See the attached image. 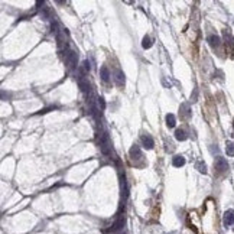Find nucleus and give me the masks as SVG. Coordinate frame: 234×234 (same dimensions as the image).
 Wrapping results in <instances>:
<instances>
[{"label": "nucleus", "instance_id": "f257e3e1", "mask_svg": "<svg viewBox=\"0 0 234 234\" xmlns=\"http://www.w3.org/2000/svg\"><path fill=\"white\" fill-rule=\"evenodd\" d=\"M100 150L105 156H110L111 155V142H110L109 134L105 133V132H103L100 136Z\"/></svg>", "mask_w": 234, "mask_h": 234}, {"label": "nucleus", "instance_id": "f03ea898", "mask_svg": "<svg viewBox=\"0 0 234 234\" xmlns=\"http://www.w3.org/2000/svg\"><path fill=\"white\" fill-rule=\"evenodd\" d=\"M214 166L215 169H217V173H225L227 172V169H228V163H227V161H225L224 158H218L215 159V163H214Z\"/></svg>", "mask_w": 234, "mask_h": 234}, {"label": "nucleus", "instance_id": "7ed1b4c3", "mask_svg": "<svg viewBox=\"0 0 234 234\" xmlns=\"http://www.w3.org/2000/svg\"><path fill=\"white\" fill-rule=\"evenodd\" d=\"M65 62L68 64L69 68H75L77 67V52L71 51V49H67V52H65Z\"/></svg>", "mask_w": 234, "mask_h": 234}, {"label": "nucleus", "instance_id": "20e7f679", "mask_svg": "<svg viewBox=\"0 0 234 234\" xmlns=\"http://www.w3.org/2000/svg\"><path fill=\"white\" fill-rule=\"evenodd\" d=\"M129 155H130V159H132V161H140V159L143 158V156H142V150H140V148L136 146V145L132 146Z\"/></svg>", "mask_w": 234, "mask_h": 234}, {"label": "nucleus", "instance_id": "39448f33", "mask_svg": "<svg viewBox=\"0 0 234 234\" xmlns=\"http://www.w3.org/2000/svg\"><path fill=\"white\" fill-rule=\"evenodd\" d=\"M142 143H143V146L146 149H152L153 148V145H155V142H153V139H152V136L150 134H148V133H145V134H142Z\"/></svg>", "mask_w": 234, "mask_h": 234}, {"label": "nucleus", "instance_id": "423d86ee", "mask_svg": "<svg viewBox=\"0 0 234 234\" xmlns=\"http://www.w3.org/2000/svg\"><path fill=\"white\" fill-rule=\"evenodd\" d=\"M234 224V210H228L225 211L224 214V225H233Z\"/></svg>", "mask_w": 234, "mask_h": 234}, {"label": "nucleus", "instance_id": "0eeeda50", "mask_svg": "<svg viewBox=\"0 0 234 234\" xmlns=\"http://www.w3.org/2000/svg\"><path fill=\"white\" fill-rule=\"evenodd\" d=\"M114 81L116 84L119 87H123L124 85V74L121 69H116L114 71Z\"/></svg>", "mask_w": 234, "mask_h": 234}, {"label": "nucleus", "instance_id": "6e6552de", "mask_svg": "<svg viewBox=\"0 0 234 234\" xmlns=\"http://www.w3.org/2000/svg\"><path fill=\"white\" fill-rule=\"evenodd\" d=\"M208 42H210V45L212 48H218L221 45V39L218 38L217 35H210V36H208Z\"/></svg>", "mask_w": 234, "mask_h": 234}, {"label": "nucleus", "instance_id": "1a4fd4ad", "mask_svg": "<svg viewBox=\"0 0 234 234\" xmlns=\"http://www.w3.org/2000/svg\"><path fill=\"white\" fill-rule=\"evenodd\" d=\"M100 74H101V80H103L104 82H109V80H110V77H111L110 71H109V68H107V67H101Z\"/></svg>", "mask_w": 234, "mask_h": 234}, {"label": "nucleus", "instance_id": "9d476101", "mask_svg": "<svg viewBox=\"0 0 234 234\" xmlns=\"http://www.w3.org/2000/svg\"><path fill=\"white\" fill-rule=\"evenodd\" d=\"M123 225H124V217H120L119 220H117L114 224L111 225L110 231H113V233H114V231H117V230H121V228H123Z\"/></svg>", "mask_w": 234, "mask_h": 234}, {"label": "nucleus", "instance_id": "9b49d317", "mask_svg": "<svg viewBox=\"0 0 234 234\" xmlns=\"http://www.w3.org/2000/svg\"><path fill=\"white\" fill-rule=\"evenodd\" d=\"M172 163H173V166H176V168L184 166V165H185V158H184V156H175Z\"/></svg>", "mask_w": 234, "mask_h": 234}, {"label": "nucleus", "instance_id": "f8f14e48", "mask_svg": "<svg viewBox=\"0 0 234 234\" xmlns=\"http://www.w3.org/2000/svg\"><path fill=\"white\" fill-rule=\"evenodd\" d=\"M175 137L178 139V140H185L188 136H186V132L185 130H182V129H178L176 132H175Z\"/></svg>", "mask_w": 234, "mask_h": 234}, {"label": "nucleus", "instance_id": "ddd939ff", "mask_svg": "<svg viewBox=\"0 0 234 234\" xmlns=\"http://www.w3.org/2000/svg\"><path fill=\"white\" fill-rule=\"evenodd\" d=\"M166 124H168V127H173V126L176 124L175 116L173 114H166Z\"/></svg>", "mask_w": 234, "mask_h": 234}, {"label": "nucleus", "instance_id": "4468645a", "mask_svg": "<svg viewBox=\"0 0 234 234\" xmlns=\"http://www.w3.org/2000/svg\"><path fill=\"white\" fill-rule=\"evenodd\" d=\"M152 45H153V42H152V39H150V36H145L143 42H142V46H143L145 49H148V48H150Z\"/></svg>", "mask_w": 234, "mask_h": 234}, {"label": "nucleus", "instance_id": "2eb2a0df", "mask_svg": "<svg viewBox=\"0 0 234 234\" xmlns=\"http://www.w3.org/2000/svg\"><path fill=\"white\" fill-rule=\"evenodd\" d=\"M225 150H227V155H228V156H234V143L233 142H227Z\"/></svg>", "mask_w": 234, "mask_h": 234}, {"label": "nucleus", "instance_id": "dca6fc26", "mask_svg": "<svg viewBox=\"0 0 234 234\" xmlns=\"http://www.w3.org/2000/svg\"><path fill=\"white\" fill-rule=\"evenodd\" d=\"M184 114V117H189V107H188V104H182L181 105V110H179Z\"/></svg>", "mask_w": 234, "mask_h": 234}, {"label": "nucleus", "instance_id": "f3484780", "mask_svg": "<svg viewBox=\"0 0 234 234\" xmlns=\"http://www.w3.org/2000/svg\"><path fill=\"white\" fill-rule=\"evenodd\" d=\"M196 169H198L201 173H207V166H205V163H204V162H198V163H196Z\"/></svg>", "mask_w": 234, "mask_h": 234}, {"label": "nucleus", "instance_id": "a211bd4d", "mask_svg": "<svg viewBox=\"0 0 234 234\" xmlns=\"http://www.w3.org/2000/svg\"><path fill=\"white\" fill-rule=\"evenodd\" d=\"M98 104L101 105V110H104V109H105V103H104V100H103L101 97H100V98H98Z\"/></svg>", "mask_w": 234, "mask_h": 234}, {"label": "nucleus", "instance_id": "6ab92c4d", "mask_svg": "<svg viewBox=\"0 0 234 234\" xmlns=\"http://www.w3.org/2000/svg\"><path fill=\"white\" fill-rule=\"evenodd\" d=\"M90 62L88 61H84V69H85V71H90Z\"/></svg>", "mask_w": 234, "mask_h": 234}, {"label": "nucleus", "instance_id": "aec40b11", "mask_svg": "<svg viewBox=\"0 0 234 234\" xmlns=\"http://www.w3.org/2000/svg\"><path fill=\"white\" fill-rule=\"evenodd\" d=\"M168 234H175V233H168Z\"/></svg>", "mask_w": 234, "mask_h": 234}, {"label": "nucleus", "instance_id": "412c9836", "mask_svg": "<svg viewBox=\"0 0 234 234\" xmlns=\"http://www.w3.org/2000/svg\"><path fill=\"white\" fill-rule=\"evenodd\" d=\"M120 234H126V233H120Z\"/></svg>", "mask_w": 234, "mask_h": 234}]
</instances>
